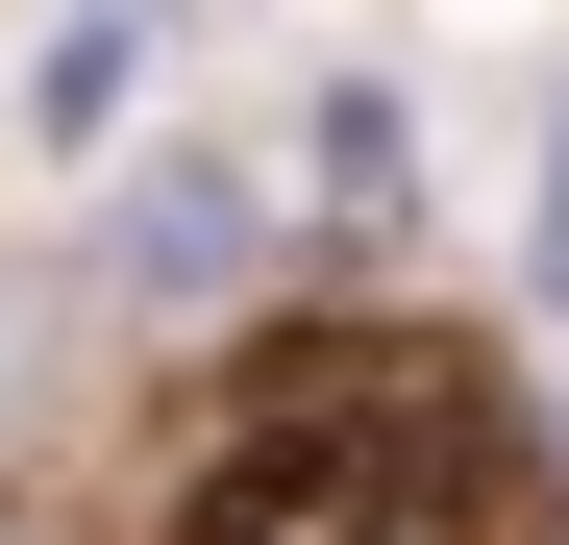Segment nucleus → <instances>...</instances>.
<instances>
[{
    "instance_id": "obj_1",
    "label": "nucleus",
    "mask_w": 569,
    "mask_h": 545,
    "mask_svg": "<svg viewBox=\"0 0 569 545\" xmlns=\"http://www.w3.org/2000/svg\"><path fill=\"white\" fill-rule=\"evenodd\" d=\"M173 545H520V446H496L470 373H421V347H298V373H248V422L199 446Z\"/></svg>"
},
{
    "instance_id": "obj_2",
    "label": "nucleus",
    "mask_w": 569,
    "mask_h": 545,
    "mask_svg": "<svg viewBox=\"0 0 569 545\" xmlns=\"http://www.w3.org/2000/svg\"><path fill=\"white\" fill-rule=\"evenodd\" d=\"M223 272H248V174H149V199H124V298H173V323H199Z\"/></svg>"
},
{
    "instance_id": "obj_4",
    "label": "nucleus",
    "mask_w": 569,
    "mask_h": 545,
    "mask_svg": "<svg viewBox=\"0 0 569 545\" xmlns=\"http://www.w3.org/2000/svg\"><path fill=\"white\" fill-rule=\"evenodd\" d=\"M520 248H545V298H569V125H545V199H520Z\"/></svg>"
},
{
    "instance_id": "obj_3",
    "label": "nucleus",
    "mask_w": 569,
    "mask_h": 545,
    "mask_svg": "<svg viewBox=\"0 0 569 545\" xmlns=\"http://www.w3.org/2000/svg\"><path fill=\"white\" fill-rule=\"evenodd\" d=\"M124 75H149V0H74V26L26 50V125H50V149H100V125H124Z\"/></svg>"
}]
</instances>
